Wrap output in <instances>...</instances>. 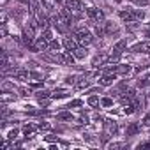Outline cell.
Segmentation results:
<instances>
[{"instance_id":"obj_19","label":"cell","mask_w":150,"mask_h":150,"mask_svg":"<svg viewBox=\"0 0 150 150\" xmlns=\"http://www.w3.org/2000/svg\"><path fill=\"white\" fill-rule=\"evenodd\" d=\"M58 50H60V42H58L57 39H51V41H50V51L57 53Z\"/></svg>"},{"instance_id":"obj_32","label":"cell","mask_w":150,"mask_h":150,"mask_svg":"<svg viewBox=\"0 0 150 150\" xmlns=\"http://www.w3.org/2000/svg\"><path fill=\"white\" fill-rule=\"evenodd\" d=\"M30 78L39 81V80H42V74H41V72H35V71H32V72H30Z\"/></svg>"},{"instance_id":"obj_40","label":"cell","mask_w":150,"mask_h":150,"mask_svg":"<svg viewBox=\"0 0 150 150\" xmlns=\"http://www.w3.org/2000/svg\"><path fill=\"white\" fill-rule=\"evenodd\" d=\"M122 146H125L124 143H111L110 145V148H122Z\"/></svg>"},{"instance_id":"obj_33","label":"cell","mask_w":150,"mask_h":150,"mask_svg":"<svg viewBox=\"0 0 150 150\" xmlns=\"http://www.w3.org/2000/svg\"><path fill=\"white\" fill-rule=\"evenodd\" d=\"M131 2H134V4H136V6H139V7L148 6V0H131Z\"/></svg>"},{"instance_id":"obj_21","label":"cell","mask_w":150,"mask_h":150,"mask_svg":"<svg viewBox=\"0 0 150 150\" xmlns=\"http://www.w3.org/2000/svg\"><path fill=\"white\" fill-rule=\"evenodd\" d=\"M34 131H35V127H34V125H30V124H27V125L23 127V132H25V136H27V138H30V136L34 134Z\"/></svg>"},{"instance_id":"obj_13","label":"cell","mask_w":150,"mask_h":150,"mask_svg":"<svg viewBox=\"0 0 150 150\" xmlns=\"http://www.w3.org/2000/svg\"><path fill=\"white\" fill-rule=\"evenodd\" d=\"M104 62H108V57H106V55H97V57L92 60V65H94V67H101Z\"/></svg>"},{"instance_id":"obj_20","label":"cell","mask_w":150,"mask_h":150,"mask_svg":"<svg viewBox=\"0 0 150 150\" xmlns=\"http://www.w3.org/2000/svg\"><path fill=\"white\" fill-rule=\"evenodd\" d=\"M57 120H72V115L69 111H62V113L57 115Z\"/></svg>"},{"instance_id":"obj_14","label":"cell","mask_w":150,"mask_h":150,"mask_svg":"<svg viewBox=\"0 0 150 150\" xmlns=\"http://www.w3.org/2000/svg\"><path fill=\"white\" fill-rule=\"evenodd\" d=\"M120 57H122V53H118V51H111V55L108 57V64H118L120 62Z\"/></svg>"},{"instance_id":"obj_44","label":"cell","mask_w":150,"mask_h":150,"mask_svg":"<svg viewBox=\"0 0 150 150\" xmlns=\"http://www.w3.org/2000/svg\"><path fill=\"white\" fill-rule=\"evenodd\" d=\"M20 2H23V4H28V2H30V0H20Z\"/></svg>"},{"instance_id":"obj_39","label":"cell","mask_w":150,"mask_h":150,"mask_svg":"<svg viewBox=\"0 0 150 150\" xmlns=\"http://www.w3.org/2000/svg\"><path fill=\"white\" fill-rule=\"evenodd\" d=\"M39 104H41V106H48V104H50V99H48V97H46V99H39Z\"/></svg>"},{"instance_id":"obj_36","label":"cell","mask_w":150,"mask_h":150,"mask_svg":"<svg viewBox=\"0 0 150 150\" xmlns=\"http://www.w3.org/2000/svg\"><path fill=\"white\" fill-rule=\"evenodd\" d=\"M76 80H78L76 76H69V78H65V83L67 85H74V83H76Z\"/></svg>"},{"instance_id":"obj_18","label":"cell","mask_w":150,"mask_h":150,"mask_svg":"<svg viewBox=\"0 0 150 150\" xmlns=\"http://www.w3.org/2000/svg\"><path fill=\"white\" fill-rule=\"evenodd\" d=\"M115 72L117 74H129L131 72V65H117Z\"/></svg>"},{"instance_id":"obj_2","label":"cell","mask_w":150,"mask_h":150,"mask_svg":"<svg viewBox=\"0 0 150 150\" xmlns=\"http://www.w3.org/2000/svg\"><path fill=\"white\" fill-rule=\"evenodd\" d=\"M87 14L94 23H104V13L96 7H87Z\"/></svg>"},{"instance_id":"obj_24","label":"cell","mask_w":150,"mask_h":150,"mask_svg":"<svg viewBox=\"0 0 150 150\" xmlns=\"http://www.w3.org/2000/svg\"><path fill=\"white\" fill-rule=\"evenodd\" d=\"M87 103H88V106H97L101 101H99V97H97L96 94H92V96L88 97V101H87Z\"/></svg>"},{"instance_id":"obj_41","label":"cell","mask_w":150,"mask_h":150,"mask_svg":"<svg viewBox=\"0 0 150 150\" xmlns=\"http://www.w3.org/2000/svg\"><path fill=\"white\" fill-rule=\"evenodd\" d=\"M46 139H48V141H57V138H55V136H46Z\"/></svg>"},{"instance_id":"obj_25","label":"cell","mask_w":150,"mask_h":150,"mask_svg":"<svg viewBox=\"0 0 150 150\" xmlns=\"http://www.w3.org/2000/svg\"><path fill=\"white\" fill-rule=\"evenodd\" d=\"M35 97H37V99H46V97H51V92H48V90H39V92L35 94Z\"/></svg>"},{"instance_id":"obj_8","label":"cell","mask_w":150,"mask_h":150,"mask_svg":"<svg viewBox=\"0 0 150 150\" xmlns=\"http://www.w3.org/2000/svg\"><path fill=\"white\" fill-rule=\"evenodd\" d=\"M115 81V74H104V76H101L99 80V85L101 87H111Z\"/></svg>"},{"instance_id":"obj_31","label":"cell","mask_w":150,"mask_h":150,"mask_svg":"<svg viewBox=\"0 0 150 150\" xmlns=\"http://www.w3.org/2000/svg\"><path fill=\"white\" fill-rule=\"evenodd\" d=\"M81 104H83V103H81L80 99H74V101H71V103H69V106H67V108H78V106H81Z\"/></svg>"},{"instance_id":"obj_5","label":"cell","mask_w":150,"mask_h":150,"mask_svg":"<svg viewBox=\"0 0 150 150\" xmlns=\"http://www.w3.org/2000/svg\"><path fill=\"white\" fill-rule=\"evenodd\" d=\"M131 51L134 53H148L150 51V41H143V42H138L131 48Z\"/></svg>"},{"instance_id":"obj_28","label":"cell","mask_w":150,"mask_h":150,"mask_svg":"<svg viewBox=\"0 0 150 150\" xmlns=\"http://www.w3.org/2000/svg\"><path fill=\"white\" fill-rule=\"evenodd\" d=\"M132 13H134L136 21H139V20H143V18H145V13H143V11H139V9H132Z\"/></svg>"},{"instance_id":"obj_30","label":"cell","mask_w":150,"mask_h":150,"mask_svg":"<svg viewBox=\"0 0 150 150\" xmlns=\"http://www.w3.org/2000/svg\"><path fill=\"white\" fill-rule=\"evenodd\" d=\"M18 134H20V131H18V129H13V131H9V134H7V139L14 141V139L18 138Z\"/></svg>"},{"instance_id":"obj_43","label":"cell","mask_w":150,"mask_h":150,"mask_svg":"<svg viewBox=\"0 0 150 150\" xmlns=\"http://www.w3.org/2000/svg\"><path fill=\"white\" fill-rule=\"evenodd\" d=\"M145 35H146V37L150 39V30H146V32H145Z\"/></svg>"},{"instance_id":"obj_9","label":"cell","mask_w":150,"mask_h":150,"mask_svg":"<svg viewBox=\"0 0 150 150\" xmlns=\"http://www.w3.org/2000/svg\"><path fill=\"white\" fill-rule=\"evenodd\" d=\"M14 76H16V80H20L21 83H25V81H28V80H30V74H28L25 69H16Z\"/></svg>"},{"instance_id":"obj_3","label":"cell","mask_w":150,"mask_h":150,"mask_svg":"<svg viewBox=\"0 0 150 150\" xmlns=\"http://www.w3.org/2000/svg\"><path fill=\"white\" fill-rule=\"evenodd\" d=\"M32 50H34V51H46V50H50V41H46V39L41 35V37L35 39V44H34Z\"/></svg>"},{"instance_id":"obj_34","label":"cell","mask_w":150,"mask_h":150,"mask_svg":"<svg viewBox=\"0 0 150 150\" xmlns=\"http://www.w3.org/2000/svg\"><path fill=\"white\" fill-rule=\"evenodd\" d=\"M18 92H20L21 97H28V96H32V94H30V88H28V90H27V88H20Z\"/></svg>"},{"instance_id":"obj_38","label":"cell","mask_w":150,"mask_h":150,"mask_svg":"<svg viewBox=\"0 0 150 150\" xmlns=\"http://www.w3.org/2000/svg\"><path fill=\"white\" fill-rule=\"evenodd\" d=\"M143 125H146V127L150 125V113H146V115L143 117Z\"/></svg>"},{"instance_id":"obj_11","label":"cell","mask_w":150,"mask_h":150,"mask_svg":"<svg viewBox=\"0 0 150 150\" xmlns=\"http://www.w3.org/2000/svg\"><path fill=\"white\" fill-rule=\"evenodd\" d=\"M72 55H74V57H76L78 60H83V58H85V57L88 55V51H87V48H85V46H78L76 50H74V51H72Z\"/></svg>"},{"instance_id":"obj_29","label":"cell","mask_w":150,"mask_h":150,"mask_svg":"<svg viewBox=\"0 0 150 150\" xmlns=\"http://www.w3.org/2000/svg\"><path fill=\"white\" fill-rule=\"evenodd\" d=\"M42 37H44L46 41H51V39H53V32H51L50 28H44V30H42Z\"/></svg>"},{"instance_id":"obj_22","label":"cell","mask_w":150,"mask_h":150,"mask_svg":"<svg viewBox=\"0 0 150 150\" xmlns=\"http://www.w3.org/2000/svg\"><path fill=\"white\" fill-rule=\"evenodd\" d=\"M87 87H88V80H85V76L76 81V88H87Z\"/></svg>"},{"instance_id":"obj_16","label":"cell","mask_w":150,"mask_h":150,"mask_svg":"<svg viewBox=\"0 0 150 150\" xmlns=\"http://www.w3.org/2000/svg\"><path fill=\"white\" fill-rule=\"evenodd\" d=\"M65 96H67V92H65L64 88H57V90L51 92V99H62V97H65Z\"/></svg>"},{"instance_id":"obj_35","label":"cell","mask_w":150,"mask_h":150,"mask_svg":"<svg viewBox=\"0 0 150 150\" xmlns=\"http://www.w3.org/2000/svg\"><path fill=\"white\" fill-rule=\"evenodd\" d=\"M0 34H2V37H7V25L2 23V27H0Z\"/></svg>"},{"instance_id":"obj_17","label":"cell","mask_w":150,"mask_h":150,"mask_svg":"<svg viewBox=\"0 0 150 150\" xmlns=\"http://www.w3.org/2000/svg\"><path fill=\"white\" fill-rule=\"evenodd\" d=\"M138 131H139V125H138V124H131V125L125 129V134H127V136H134V134H138Z\"/></svg>"},{"instance_id":"obj_15","label":"cell","mask_w":150,"mask_h":150,"mask_svg":"<svg viewBox=\"0 0 150 150\" xmlns=\"http://www.w3.org/2000/svg\"><path fill=\"white\" fill-rule=\"evenodd\" d=\"M103 25H104V35H110V34H113V32L117 30V27H115L111 21H104Z\"/></svg>"},{"instance_id":"obj_26","label":"cell","mask_w":150,"mask_h":150,"mask_svg":"<svg viewBox=\"0 0 150 150\" xmlns=\"http://www.w3.org/2000/svg\"><path fill=\"white\" fill-rule=\"evenodd\" d=\"M101 104H103L104 108H111V106H113V99H111V97H103V99H101Z\"/></svg>"},{"instance_id":"obj_1","label":"cell","mask_w":150,"mask_h":150,"mask_svg":"<svg viewBox=\"0 0 150 150\" xmlns=\"http://www.w3.org/2000/svg\"><path fill=\"white\" fill-rule=\"evenodd\" d=\"M58 55V64H62V65H74V58H76V57H74L72 55V51H58L57 53Z\"/></svg>"},{"instance_id":"obj_7","label":"cell","mask_w":150,"mask_h":150,"mask_svg":"<svg viewBox=\"0 0 150 150\" xmlns=\"http://www.w3.org/2000/svg\"><path fill=\"white\" fill-rule=\"evenodd\" d=\"M62 44H64V48H65V50H69V51H74V50L78 48L76 39H72V37H65V39L62 41Z\"/></svg>"},{"instance_id":"obj_42","label":"cell","mask_w":150,"mask_h":150,"mask_svg":"<svg viewBox=\"0 0 150 150\" xmlns=\"http://www.w3.org/2000/svg\"><path fill=\"white\" fill-rule=\"evenodd\" d=\"M99 90H101V88H92V90H90V92H88V94H97V92H99Z\"/></svg>"},{"instance_id":"obj_6","label":"cell","mask_w":150,"mask_h":150,"mask_svg":"<svg viewBox=\"0 0 150 150\" xmlns=\"http://www.w3.org/2000/svg\"><path fill=\"white\" fill-rule=\"evenodd\" d=\"M103 124H104V127H106V132H108L110 136H115V134H117V131H118V127H117V122H113V120H104Z\"/></svg>"},{"instance_id":"obj_45","label":"cell","mask_w":150,"mask_h":150,"mask_svg":"<svg viewBox=\"0 0 150 150\" xmlns=\"http://www.w3.org/2000/svg\"><path fill=\"white\" fill-rule=\"evenodd\" d=\"M4 4H7V0H4Z\"/></svg>"},{"instance_id":"obj_12","label":"cell","mask_w":150,"mask_h":150,"mask_svg":"<svg viewBox=\"0 0 150 150\" xmlns=\"http://www.w3.org/2000/svg\"><path fill=\"white\" fill-rule=\"evenodd\" d=\"M113 50H115V51H118V53H124V51L127 50V41H125V39H120L118 42H115V44H113Z\"/></svg>"},{"instance_id":"obj_27","label":"cell","mask_w":150,"mask_h":150,"mask_svg":"<svg viewBox=\"0 0 150 150\" xmlns=\"http://www.w3.org/2000/svg\"><path fill=\"white\" fill-rule=\"evenodd\" d=\"M138 85L139 87H146V85H150V74H146V76H143L139 81H138Z\"/></svg>"},{"instance_id":"obj_10","label":"cell","mask_w":150,"mask_h":150,"mask_svg":"<svg viewBox=\"0 0 150 150\" xmlns=\"http://www.w3.org/2000/svg\"><path fill=\"white\" fill-rule=\"evenodd\" d=\"M118 14H120V18H122L125 23H134V21H136V18H134V13H132V11H120Z\"/></svg>"},{"instance_id":"obj_23","label":"cell","mask_w":150,"mask_h":150,"mask_svg":"<svg viewBox=\"0 0 150 150\" xmlns=\"http://www.w3.org/2000/svg\"><path fill=\"white\" fill-rule=\"evenodd\" d=\"M2 90H4V92H14V85H13L11 81H4V83H2Z\"/></svg>"},{"instance_id":"obj_37","label":"cell","mask_w":150,"mask_h":150,"mask_svg":"<svg viewBox=\"0 0 150 150\" xmlns=\"http://www.w3.org/2000/svg\"><path fill=\"white\" fill-rule=\"evenodd\" d=\"M37 127H39L41 131H48V129H50V124H48V122H41Z\"/></svg>"},{"instance_id":"obj_4","label":"cell","mask_w":150,"mask_h":150,"mask_svg":"<svg viewBox=\"0 0 150 150\" xmlns=\"http://www.w3.org/2000/svg\"><path fill=\"white\" fill-rule=\"evenodd\" d=\"M65 7L69 9V11H74V13H80V11H83V4L80 2V0H65Z\"/></svg>"}]
</instances>
